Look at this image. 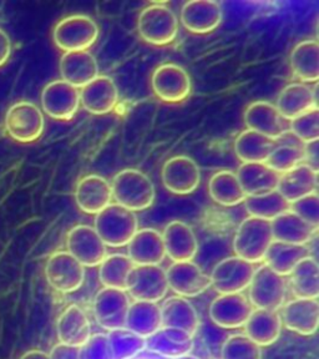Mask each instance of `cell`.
I'll list each match as a JSON object with an SVG mask.
<instances>
[{"label":"cell","mask_w":319,"mask_h":359,"mask_svg":"<svg viewBox=\"0 0 319 359\" xmlns=\"http://www.w3.org/2000/svg\"><path fill=\"white\" fill-rule=\"evenodd\" d=\"M110 185L112 198L133 212L147 210L155 202V186L150 177L140 170L125 168L114 176Z\"/></svg>","instance_id":"6da1fadb"},{"label":"cell","mask_w":319,"mask_h":359,"mask_svg":"<svg viewBox=\"0 0 319 359\" xmlns=\"http://www.w3.org/2000/svg\"><path fill=\"white\" fill-rule=\"evenodd\" d=\"M94 229L107 247L118 248L129 243L139 230V221L133 211L118 203H110L96 215Z\"/></svg>","instance_id":"7a4b0ae2"},{"label":"cell","mask_w":319,"mask_h":359,"mask_svg":"<svg viewBox=\"0 0 319 359\" xmlns=\"http://www.w3.org/2000/svg\"><path fill=\"white\" fill-rule=\"evenodd\" d=\"M179 22L174 11L165 4H151L141 11L137 32L147 44L165 46L174 43Z\"/></svg>","instance_id":"3957f363"},{"label":"cell","mask_w":319,"mask_h":359,"mask_svg":"<svg viewBox=\"0 0 319 359\" xmlns=\"http://www.w3.org/2000/svg\"><path fill=\"white\" fill-rule=\"evenodd\" d=\"M273 241L271 222L248 216L242 221L233 240L237 257L250 264L264 262V255Z\"/></svg>","instance_id":"277c9868"},{"label":"cell","mask_w":319,"mask_h":359,"mask_svg":"<svg viewBox=\"0 0 319 359\" xmlns=\"http://www.w3.org/2000/svg\"><path fill=\"white\" fill-rule=\"evenodd\" d=\"M99 27L88 15H70L57 22L53 30V40L64 51H88L99 38Z\"/></svg>","instance_id":"5b68a950"},{"label":"cell","mask_w":319,"mask_h":359,"mask_svg":"<svg viewBox=\"0 0 319 359\" xmlns=\"http://www.w3.org/2000/svg\"><path fill=\"white\" fill-rule=\"evenodd\" d=\"M248 288V299L254 309L278 311L286 301L287 282L285 277L276 273L264 264L254 269Z\"/></svg>","instance_id":"8992f818"},{"label":"cell","mask_w":319,"mask_h":359,"mask_svg":"<svg viewBox=\"0 0 319 359\" xmlns=\"http://www.w3.org/2000/svg\"><path fill=\"white\" fill-rule=\"evenodd\" d=\"M4 125L11 139L29 144L40 139L44 133V114L33 102L19 101L6 111Z\"/></svg>","instance_id":"52a82bcc"},{"label":"cell","mask_w":319,"mask_h":359,"mask_svg":"<svg viewBox=\"0 0 319 359\" xmlns=\"http://www.w3.org/2000/svg\"><path fill=\"white\" fill-rule=\"evenodd\" d=\"M155 95L168 104L185 101L192 91V81L185 69L177 64H163L155 69L151 76Z\"/></svg>","instance_id":"ba28073f"},{"label":"cell","mask_w":319,"mask_h":359,"mask_svg":"<svg viewBox=\"0 0 319 359\" xmlns=\"http://www.w3.org/2000/svg\"><path fill=\"white\" fill-rule=\"evenodd\" d=\"M45 277L55 291L72 293L84 285L85 267L67 251H59L48 258Z\"/></svg>","instance_id":"9c48e42d"},{"label":"cell","mask_w":319,"mask_h":359,"mask_svg":"<svg viewBox=\"0 0 319 359\" xmlns=\"http://www.w3.org/2000/svg\"><path fill=\"white\" fill-rule=\"evenodd\" d=\"M168 290L166 271L158 264L135 266L130 272L126 292L136 301L157 303L166 297Z\"/></svg>","instance_id":"30bf717a"},{"label":"cell","mask_w":319,"mask_h":359,"mask_svg":"<svg viewBox=\"0 0 319 359\" xmlns=\"http://www.w3.org/2000/svg\"><path fill=\"white\" fill-rule=\"evenodd\" d=\"M254 269L253 264L237 256L224 258L213 267L210 276L211 287L219 294L242 293L250 286Z\"/></svg>","instance_id":"8fae6325"},{"label":"cell","mask_w":319,"mask_h":359,"mask_svg":"<svg viewBox=\"0 0 319 359\" xmlns=\"http://www.w3.org/2000/svg\"><path fill=\"white\" fill-rule=\"evenodd\" d=\"M41 107L54 120L70 121L80 107V90L64 80H54L41 91Z\"/></svg>","instance_id":"7c38bea8"},{"label":"cell","mask_w":319,"mask_h":359,"mask_svg":"<svg viewBox=\"0 0 319 359\" xmlns=\"http://www.w3.org/2000/svg\"><path fill=\"white\" fill-rule=\"evenodd\" d=\"M67 248L84 267H96L107 256V245L89 224H78L69 231Z\"/></svg>","instance_id":"4fadbf2b"},{"label":"cell","mask_w":319,"mask_h":359,"mask_svg":"<svg viewBox=\"0 0 319 359\" xmlns=\"http://www.w3.org/2000/svg\"><path fill=\"white\" fill-rule=\"evenodd\" d=\"M130 304L126 291L104 287L94 299L96 322L109 332L125 328Z\"/></svg>","instance_id":"5bb4252c"},{"label":"cell","mask_w":319,"mask_h":359,"mask_svg":"<svg viewBox=\"0 0 319 359\" xmlns=\"http://www.w3.org/2000/svg\"><path fill=\"white\" fill-rule=\"evenodd\" d=\"M161 179L165 189L175 195H190L201 182V170L194 158L179 155L165 163Z\"/></svg>","instance_id":"9a60e30c"},{"label":"cell","mask_w":319,"mask_h":359,"mask_svg":"<svg viewBox=\"0 0 319 359\" xmlns=\"http://www.w3.org/2000/svg\"><path fill=\"white\" fill-rule=\"evenodd\" d=\"M247 129L278 141L290 133V121L280 115L269 101H254L247 107L245 115Z\"/></svg>","instance_id":"2e32d148"},{"label":"cell","mask_w":319,"mask_h":359,"mask_svg":"<svg viewBox=\"0 0 319 359\" xmlns=\"http://www.w3.org/2000/svg\"><path fill=\"white\" fill-rule=\"evenodd\" d=\"M168 288L181 297H197L211 287V278L192 261L174 262L166 269Z\"/></svg>","instance_id":"e0dca14e"},{"label":"cell","mask_w":319,"mask_h":359,"mask_svg":"<svg viewBox=\"0 0 319 359\" xmlns=\"http://www.w3.org/2000/svg\"><path fill=\"white\" fill-rule=\"evenodd\" d=\"M250 299L242 293L219 294L210 306V318L224 330H237L246 323L253 311Z\"/></svg>","instance_id":"ac0fdd59"},{"label":"cell","mask_w":319,"mask_h":359,"mask_svg":"<svg viewBox=\"0 0 319 359\" xmlns=\"http://www.w3.org/2000/svg\"><path fill=\"white\" fill-rule=\"evenodd\" d=\"M280 316L287 330L301 336H313L319 325L318 298H294L280 307Z\"/></svg>","instance_id":"d6986e66"},{"label":"cell","mask_w":319,"mask_h":359,"mask_svg":"<svg viewBox=\"0 0 319 359\" xmlns=\"http://www.w3.org/2000/svg\"><path fill=\"white\" fill-rule=\"evenodd\" d=\"M179 19L190 33L208 34L221 25L224 11L213 0H191L182 6Z\"/></svg>","instance_id":"ffe728a7"},{"label":"cell","mask_w":319,"mask_h":359,"mask_svg":"<svg viewBox=\"0 0 319 359\" xmlns=\"http://www.w3.org/2000/svg\"><path fill=\"white\" fill-rule=\"evenodd\" d=\"M118 101V86L107 75H99L80 90V105L94 115H105L111 112Z\"/></svg>","instance_id":"44dd1931"},{"label":"cell","mask_w":319,"mask_h":359,"mask_svg":"<svg viewBox=\"0 0 319 359\" xmlns=\"http://www.w3.org/2000/svg\"><path fill=\"white\" fill-rule=\"evenodd\" d=\"M112 200L110 182L100 175H88L80 180L75 189V201L85 213L97 215Z\"/></svg>","instance_id":"7402d4cb"},{"label":"cell","mask_w":319,"mask_h":359,"mask_svg":"<svg viewBox=\"0 0 319 359\" xmlns=\"http://www.w3.org/2000/svg\"><path fill=\"white\" fill-rule=\"evenodd\" d=\"M166 256L174 262L192 261L198 252V241L194 230L179 219L166 224L163 233Z\"/></svg>","instance_id":"603a6c76"},{"label":"cell","mask_w":319,"mask_h":359,"mask_svg":"<svg viewBox=\"0 0 319 359\" xmlns=\"http://www.w3.org/2000/svg\"><path fill=\"white\" fill-rule=\"evenodd\" d=\"M128 257L135 266L160 264L166 257L163 233L155 229H141L130 240Z\"/></svg>","instance_id":"cb8c5ba5"},{"label":"cell","mask_w":319,"mask_h":359,"mask_svg":"<svg viewBox=\"0 0 319 359\" xmlns=\"http://www.w3.org/2000/svg\"><path fill=\"white\" fill-rule=\"evenodd\" d=\"M62 80L78 89L84 88L99 76V65L95 56L90 51H70L64 53L60 59Z\"/></svg>","instance_id":"d4e9b609"},{"label":"cell","mask_w":319,"mask_h":359,"mask_svg":"<svg viewBox=\"0 0 319 359\" xmlns=\"http://www.w3.org/2000/svg\"><path fill=\"white\" fill-rule=\"evenodd\" d=\"M56 333L60 343L81 347L91 337V323L84 309L70 304L56 320Z\"/></svg>","instance_id":"484cf974"},{"label":"cell","mask_w":319,"mask_h":359,"mask_svg":"<svg viewBox=\"0 0 319 359\" xmlns=\"http://www.w3.org/2000/svg\"><path fill=\"white\" fill-rule=\"evenodd\" d=\"M194 346V336L187 332L170 327H161L158 331L146 338L147 349L168 358H179L190 354Z\"/></svg>","instance_id":"4316f807"},{"label":"cell","mask_w":319,"mask_h":359,"mask_svg":"<svg viewBox=\"0 0 319 359\" xmlns=\"http://www.w3.org/2000/svg\"><path fill=\"white\" fill-rule=\"evenodd\" d=\"M160 309L163 327L177 328L195 337L200 327V317L187 298L171 296L163 301Z\"/></svg>","instance_id":"83f0119b"},{"label":"cell","mask_w":319,"mask_h":359,"mask_svg":"<svg viewBox=\"0 0 319 359\" xmlns=\"http://www.w3.org/2000/svg\"><path fill=\"white\" fill-rule=\"evenodd\" d=\"M236 175L246 197L277 190L280 177V175L266 163H242Z\"/></svg>","instance_id":"f1b7e54d"},{"label":"cell","mask_w":319,"mask_h":359,"mask_svg":"<svg viewBox=\"0 0 319 359\" xmlns=\"http://www.w3.org/2000/svg\"><path fill=\"white\" fill-rule=\"evenodd\" d=\"M243 327L250 339L259 347H269L280 339L283 325L278 311L253 309Z\"/></svg>","instance_id":"f546056e"},{"label":"cell","mask_w":319,"mask_h":359,"mask_svg":"<svg viewBox=\"0 0 319 359\" xmlns=\"http://www.w3.org/2000/svg\"><path fill=\"white\" fill-rule=\"evenodd\" d=\"M275 107L283 118L291 121L313 107H318L315 90L303 83L287 85L277 97Z\"/></svg>","instance_id":"4dcf8cb0"},{"label":"cell","mask_w":319,"mask_h":359,"mask_svg":"<svg viewBox=\"0 0 319 359\" xmlns=\"http://www.w3.org/2000/svg\"><path fill=\"white\" fill-rule=\"evenodd\" d=\"M317 187L318 172H315L306 163H301L297 168L280 175L277 191L291 203L309 194H313L317 191Z\"/></svg>","instance_id":"1f68e13d"},{"label":"cell","mask_w":319,"mask_h":359,"mask_svg":"<svg viewBox=\"0 0 319 359\" xmlns=\"http://www.w3.org/2000/svg\"><path fill=\"white\" fill-rule=\"evenodd\" d=\"M271 229L275 241L291 245H307L317 233V229L312 227L291 211L282 213L278 217L272 219Z\"/></svg>","instance_id":"d6a6232c"},{"label":"cell","mask_w":319,"mask_h":359,"mask_svg":"<svg viewBox=\"0 0 319 359\" xmlns=\"http://www.w3.org/2000/svg\"><path fill=\"white\" fill-rule=\"evenodd\" d=\"M308 256H311V252L307 245H291L273 240L264 255V262L276 273L286 277L290 276L292 269Z\"/></svg>","instance_id":"836d02e7"},{"label":"cell","mask_w":319,"mask_h":359,"mask_svg":"<svg viewBox=\"0 0 319 359\" xmlns=\"http://www.w3.org/2000/svg\"><path fill=\"white\" fill-rule=\"evenodd\" d=\"M161 327V309L157 303L135 301L130 304L125 328L146 339Z\"/></svg>","instance_id":"e575fe53"},{"label":"cell","mask_w":319,"mask_h":359,"mask_svg":"<svg viewBox=\"0 0 319 359\" xmlns=\"http://www.w3.org/2000/svg\"><path fill=\"white\" fill-rule=\"evenodd\" d=\"M292 73L303 83H317L319 79V44L317 40L298 43L291 53Z\"/></svg>","instance_id":"d590c367"},{"label":"cell","mask_w":319,"mask_h":359,"mask_svg":"<svg viewBox=\"0 0 319 359\" xmlns=\"http://www.w3.org/2000/svg\"><path fill=\"white\" fill-rule=\"evenodd\" d=\"M276 145L277 141L247 129L237 136L235 152L243 163H266Z\"/></svg>","instance_id":"8d00e7d4"},{"label":"cell","mask_w":319,"mask_h":359,"mask_svg":"<svg viewBox=\"0 0 319 359\" xmlns=\"http://www.w3.org/2000/svg\"><path fill=\"white\" fill-rule=\"evenodd\" d=\"M290 287L296 298L319 297V266L315 258L308 256L292 269Z\"/></svg>","instance_id":"74e56055"},{"label":"cell","mask_w":319,"mask_h":359,"mask_svg":"<svg viewBox=\"0 0 319 359\" xmlns=\"http://www.w3.org/2000/svg\"><path fill=\"white\" fill-rule=\"evenodd\" d=\"M208 194L213 201L226 208L237 206L246 198L237 175L230 170H222L213 175L208 182Z\"/></svg>","instance_id":"f35d334b"},{"label":"cell","mask_w":319,"mask_h":359,"mask_svg":"<svg viewBox=\"0 0 319 359\" xmlns=\"http://www.w3.org/2000/svg\"><path fill=\"white\" fill-rule=\"evenodd\" d=\"M99 267V277L104 286L121 291L128 290L130 272L134 269L135 264L126 255L114 253L107 256Z\"/></svg>","instance_id":"ab89813d"},{"label":"cell","mask_w":319,"mask_h":359,"mask_svg":"<svg viewBox=\"0 0 319 359\" xmlns=\"http://www.w3.org/2000/svg\"><path fill=\"white\" fill-rule=\"evenodd\" d=\"M243 203L250 216L269 222L282 213L290 211V202L277 190L257 196H247Z\"/></svg>","instance_id":"60d3db41"},{"label":"cell","mask_w":319,"mask_h":359,"mask_svg":"<svg viewBox=\"0 0 319 359\" xmlns=\"http://www.w3.org/2000/svg\"><path fill=\"white\" fill-rule=\"evenodd\" d=\"M266 163L280 175L297 168L298 165L304 163L302 142L277 141V145L273 151L271 152Z\"/></svg>","instance_id":"b9f144b4"},{"label":"cell","mask_w":319,"mask_h":359,"mask_svg":"<svg viewBox=\"0 0 319 359\" xmlns=\"http://www.w3.org/2000/svg\"><path fill=\"white\" fill-rule=\"evenodd\" d=\"M109 344L111 348L114 359H130L140 353L146 348V339L130 331L120 328L109 332Z\"/></svg>","instance_id":"7bdbcfd3"},{"label":"cell","mask_w":319,"mask_h":359,"mask_svg":"<svg viewBox=\"0 0 319 359\" xmlns=\"http://www.w3.org/2000/svg\"><path fill=\"white\" fill-rule=\"evenodd\" d=\"M222 359H262V347L246 334H232L224 341L221 349Z\"/></svg>","instance_id":"ee69618b"},{"label":"cell","mask_w":319,"mask_h":359,"mask_svg":"<svg viewBox=\"0 0 319 359\" xmlns=\"http://www.w3.org/2000/svg\"><path fill=\"white\" fill-rule=\"evenodd\" d=\"M290 133L302 144L319 140V110L313 107L290 121Z\"/></svg>","instance_id":"f6af8a7d"},{"label":"cell","mask_w":319,"mask_h":359,"mask_svg":"<svg viewBox=\"0 0 319 359\" xmlns=\"http://www.w3.org/2000/svg\"><path fill=\"white\" fill-rule=\"evenodd\" d=\"M290 211L318 230L319 198L317 191L290 203Z\"/></svg>","instance_id":"bcb514c9"},{"label":"cell","mask_w":319,"mask_h":359,"mask_svg":"<svg viewBox=\"0 0 319 359\" xmlns=\"http://www.w3.org/2000/svg\"><path fill=\"white\" fill-rule=\"evenodd\" d=\"M80 359H114L107 334H91L80 347Z\"/></svg>","instance_id":"7dc6e473"},{"label":"cell","mask_w":319,"mask_h":359,"mask_svg":"<svg viewBox=\"0 0 319 359\" xmlns=\"http://www.w3.org/2000/svg\"><path fill=\"white\" fill-rule=\"evenodd\" d=\"M49 357L50 359H80V347L57 343L51 348Z\"/></svg>","instance_id":"c3c4849f"},{"label":"cell","mask_w":319,"mask_h":359,"mask_svg":"<svg viewBox=\"0 0 319 359\" xmlns=\"http://www.w3.org/2000/svg\"><path fill=\"white\" fill-rule=\"evenodd\" d=\"M319 140L312 141L308 144H303V152H304V163L309 168L318 172L319 168Z\"/></svg>","instance_id":"681fc988"},{"label":"cell","mask_w":319,"mask_h":359,"mask_svg":"<svg viewBox=\"0 0 319 359\" xmlns=\"http://www.w3.org/2000/svg\"><path fill=\"white\" fill-rule=\"evenodd\" d=\"M11 41L6 32L0 29V67H3L11 57Z\"/></svg>","instance_id":"f907efd6"},{"label":"cell","mask_w":319,"mask_h":359,"mask_svg":"<svg viewBox=\"0 0 319 359\" xmlns=\"http://www.w3.org/2000/svg\"><path fill=\"white\" fill-rule=\"evenodd\" d=\"M19 359H50L49 354L40 351V349H30L28 352L22 354V357Z\"/></svg>","instance_id":"816d5d0a"},{"label":"cell","mask_w":319,"mask_h":359,"mask_svg":"<svg viewBox=\"0 0 319 359\" xmlns=\"http://www.w3.org/2000/svg\"><path fill=\"white\" fill-rule=\"evenodd\" d=\"M175 359H200L195 357V355H191V354H186V355H182V357H179V358Z\"/></svg>","instance_id":"f5cc1de1"}]
</instances>
